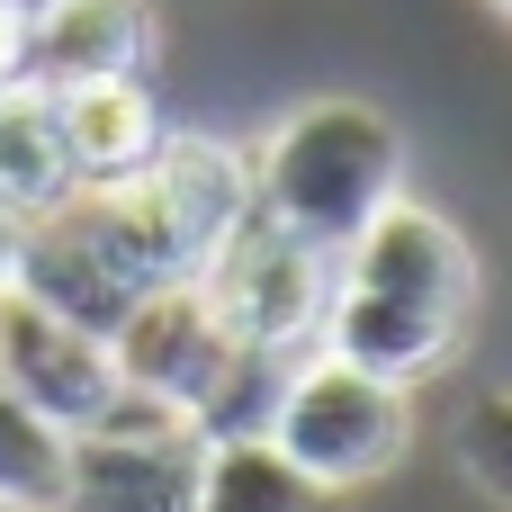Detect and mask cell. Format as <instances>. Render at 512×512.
<instances>
[{
	"instance_id": "d6986e66",
	"label": "cell",
	"mask_w": 512,
	"mask_h": 512,
	"mask_svg": "<svg viewBox=\"0 0 512 512\" xmlns=\"http://www.w3.org/2000/svg\"><path fill=\"white\" fill-rule=\"evenodd\" d=\"M504 9H512V0H504Z\"/></svg>"
},
{
	"instance_id": "30bf717a",
	"label": "cell",
	"mask_w": 512,
	"mask_h": 512,
	"mask_svg": "<svg viewBox=\"0 0 512 512\" xmlns=\"http://www.w3.org/2000/svg\"><path fill=\"white\" fill-rule=\"evenodd\" d=\"M153 45V9L144 0H45L18 18V72L36 90H72V81H117L144 72Z\"/></svg>"
},
{
	"instance_id": "5bb4252c",
	"label": "cell",
	"mask_w": 512,
	"mask_h": 512,
	"mask_svg": "<svg viewBox=\"0 0 512 512\" xmlns=\"http://www.w3.org/2000/svg\"><path fill=\"white\" fill-rule=\"evenodd\" d=\"M198 512H342V495H324L270 441H207V459H198Z\"/></svg>"
},
{
	"instance_id": "9a60e30c",
	"label": "cell",
	"mask_w": 512,
	"mask_h": 512,
	"mask_svg": "<svg viewBox=\"0 0 512 512\" xmlns=\"http://www.w3.org/2000/svg\"><path fill=\"white\" fill-rule=\"evenodd\" d=\"M63 468H72V432H54L36 405L0 387V512H63Z\"/></svg>"
},
{
	"instance_id": "3957f363",
	"label": "cell",
	"mask_w": 512,
	"mask_h": 512,
	"mask_svg": "<svg viewBox=\"0 0 512 512\" xmlns=\"http://www.w3.org/2000/svg\"><path fill=\"white\" fill-rule=\"evenodd\" d=\"M9 288H27L36 306H54V315H72L81 333L108 342L117 315H126L144 288H162V270L144 261V243H135L126 207H117V189H63L45 216L18 225Z\"/></svg>"
},
{
	"instance_id": "e0dca14e",
	"label": "cell",
	"mask_w": 512,
	"mask_h": 512,
	"mask_svg": "<svg viewBox=\"0 0 512 512\" xmlns=\"http://www.w3.org/2000/svg\"><path fill=\"white\" fill-rule=\"evenodd\" d=\"M9 252H18V216H0V288H9Z\"/></svg>"
},
{
	"instance_id": "5b68a950",
	"label": "cell",
	"mask_w": 512,
	"mask_h": 512,
	"mask_svg": "<svg viewBox=\"0 0 512 512\" xmlns=\"http://www.w3.org/2000/svg\"><path fill=\"white\" fill-rule=\"evenodd\" d=\"M198 297L216 306V324L234 342H270V351H315L324 333V297H333V252L297 243L279 216L243 207L225 225V243L198 261Z\"/></svg>"
},
{
	"instance_id": "2e32d148",
	"label": "cell",
	"mask_w": 512,
	"mask_h": 512,
	"mask_svg": "<svg viewBox=\"0 0 512 512\" xmlns=\"http://www.w3.org/2000/svg\"><path fill=\"white\" fill-rule=\"evenodd\" d=\"M459 468L512 504V396H486V405H468V423H459Z\"/></svg>"
},
{
	"instance_id": "7a4b0ae2",
	"label": "cell",
	"mask_w": 512,
	"mask_h": 512,
	"mask_svg": "<svg viewBox=\"0 0 512 512\" xmlns=\"http://www.w3.org/2000/svg\"><path fill=\"white\" fill-rule=\"evenodd\" d=\"M387 198H405V135L360 99H315L252 153V207L315 252H342Z\"/></svg>"
},
{
	"instance_id": "4fadbf2b",
	"label": "cell",
	"mask_w": 512,
	"mask_h": 512,
	"mask_svg": "<svg viewBox=\"0 0 512 512\" xmlns=\"http://www.w3.org/2000/svg\"><path fill=\"white\" fill-rule=\"evenodd\" d=\"M297 360H306V351L234 342V351L216 360V378L198 387V405H189V432H198V441H270V414H279V396H288Z\"/></svg>"
},
{
	"instance_id": "8fae6325",
	"label": "cell",
	"mask_w": 512,
	"mask_h": 512,
	"mask_svg": "<svg viewBox=\"0 0 512 512\" xmlns=\"http://www.w3.org/2000/svg\"><path fill=\"white\" fill-rule=\"evenodd\" d=\"M54 126H63L72 189H108V180L144 171V162H153V144H162V108H153L144 72H117V81H72V90H54Z\"/></svg>"
},
{
	"instance_id": "7c38bea8",
	"label": "cell",
	"mask_w": 512,
	"mask_h": 512,
	"mask_svg": "<svg viewBox=\"0 0 512 512\" xmlns=\"http://www.w3.org/2000/svg\"><path fill=\"white\" fill-rule=\"evenodd\" d=\"M72 189L63 162V126H54V90L36 81H0V216H45Z\"/></svg>"
},
{
	"instance_id": "6da1fadb",
	"label": "cell",
	"mask_w": 512,
	"mask_h": 512,
	"mask_svg": "<svg viewBox=\"0 0 512 512\" xmlns=\"http://www.w3.org/2000/svg\"><path fill=\"white\" fill-rule=\"evenodd\" d=\"M477 315V252L450 216L387 198L342 252H333V297H324V333L315 351L387 378V387H423Z\"/></svg>"
},
{
	"instance_id": "ba28073f",
	"label": "cell",
	"mask_w": 512,
	"mask_h": 512,
	"mask_svg": "<svg viewBox=\"0 0 512 512\" xmlns=\"http://www.w3.org/2000/svg\"><path fill=\"white\" fill-rule=\"evenodd\" d=\"M198 459L207 441L189 432V414L135 432H81L63 468V512H198Z\"/></svg>"
},
{
	"instance_id": "277c9868",
	"label": "cell",
	"mask_w": 512,
	"mask_h": 512,
	"mask_svg": "<svg viewBox=\"0 0 512 512\" xmlns=\"http://www.w3.org/2000/svg\"><path fill=\"white\" fill-rule=\"evenodd\" d=\"M405 396L414 387H387V378H369V369H351L333 351H306L288 396H279V414H270V450L288 468H306L324 495H360L414 441V405Z\"/></svg>"
},
{
	"instance_id": "ac0fdd59",
	"label": "cell",
	"mask_w": 512,
	"mask_h": 512,
	"mask_svg": "<svg viewBox=\"0 0 512 512\" xmlns=\"http://www.w3.org/2000/svg\"><path fill=\"white\" fill-rule=\"evenodd\" d=\"M9 9H18V18H27V9H45V0H9Z\"/></svg>"
},
{
	"instance_id": "9c48e42d",
	"label": "cell",
	"mask_w": 512,
	"mask_h": 512,
	"mask_svg": "<svg viewBox=\"0 0 512 512\" xmlns=\"http://www.w3.org/2000/svg\"><path fill=\"white\" fill-rule=\"evenodd\" d=\"M234 351V333L216 324V306L198 297V279H162V288H144L126 315H117V333H108V360H117V387H144V396H162V405H198V387L216 378V360Z\"/></svg>"
},
{
	"instance_id": "8992f818",
	"label": "cell",
	"mask_w": 512,
	"mask_h": 512,
	"mask_svg": "<svg viewBox=\"0 0 512 512\" xmlns=\"http://www.w3.org/2000/svg\"><path fill=\"white\" fill-rule=\"evenodd\" d=\"M144 261L162 279H198V261L225 243V225L252 207V153L243 144H216V135H162L144 171L108 180Z\"/></svg>"
},
{
	"instance_id": "52a82bcc",
	"label": "cell",
	"mask_w": 512,
	"mask_h": 512,
	"mask_svg": "<svg viewBox=\"0 0 512 512\" xmlns=\"http://www.w3.org/2000/svg\"><path fill=\"white\" fill-rule=\"evenodd\" d=\"M0 387L18 405H36L54 432H90L117 405V360L99 333H81L72 315L36 306L27 288H0Z\"/></svg>"
}]
</instances>
